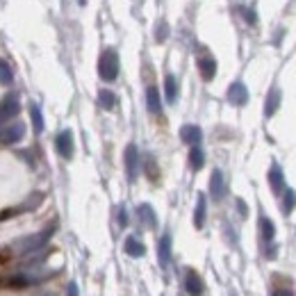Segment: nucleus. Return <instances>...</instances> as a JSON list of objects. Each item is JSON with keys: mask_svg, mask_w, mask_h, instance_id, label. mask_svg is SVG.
I'll return each mask as SVG.
<instances>
[{"mask_svg": "<svg viewBox=\"0 0 296 296\" xmlns=\"http://www.w3.org/2000/svg\"><path fill=\"white\" fill-rule=\"evenodd\" d=\"M55 232V226H50L48 230H41L32 237H25V239H19L16 242V251L19 253H32V251H39L41 246H46V242L50 239V235Z\"/></svg>", "mask_w": 296, "mask_h": 296, "instance_id": "1", "label": "nucleus"}, {"mask_svg": "<svg viewBox=\"0 0 296 296\" xmlns=\"http://www.w3.org/2000/svg\"><path fill=\"white\" fill-rule=\"evenodd\" d=\"M98 73L105 82H112L118 75V55L114 50H105L98 59Z\"/></svg>", "mask_w": 296, "mask_h": 296, "instance_id": "2", "label": "nucleus"}, {"mask_svg": "<svg viewBox=\"0 0 296 296\" xmlns=\"http://www.w3.org/2000/svg\"><path fill=\"white\" fill-rule=\"evenodd\" d=\"M125 171H128V180L130 183H134L137 180V173H139V151L134 143H128V148H125Z\"/></svg>", "mask_w": 296, "mask_h": 296, "instance_id": "3", "label": "nucleus"}, {"mask_svg": "<svg viewBox=\"0 0 296 296\" xmlns=\"http://www.w3.org/2000/svg\"><path fill=\"white\" fill-rule=\"evenodd\" d=\"M55 146H57V153L62 155L64 160H71L73 158V132L71 130H62V132L57 134V139H55Z\"/></svg>", "mask_w": 296, "mask_h": 296, "instance_id": "4", "label": "nucleus"}, {"mask_svg": "<svg viewBox=\"0 0 296 296\" xmlns=\"http://www.w3.org/2000/svg\"><path fill=\"white\" fill-rule=\"evenodd\" d=\"M23 134H25L23 123H12V125L0 130V143H16L23 139Z\"/></svg>", "mask_w": 296, "mask_h": 296, "instance_id": "5", "label": "nucleus"}, {"mask_svg": "<svg viewBox=\"0 0 296 296\" xmlns=\"http://www.w3.org/2000/svg\"><path fill=\"white\" fill-rule=\"evenodd\" d=\"M185 289L189 291V296H203V291H205V285H203L201 276L194 269H189L187 276H185Z\"/></svg>", "mask_w": 296, "mask_h": 296, "instance_id": "6", "label": "nucleus"}, {"mask_svg": "<svg viewBox=\"0 0 296 296\" xmlns=\"http://www.w3.org/2000/svg\"><path fill=\"white\" fill-rule=\"evenodd\" d=\"M228 100L232 105H246L248 103V89L242 82H232L228 89Z\"/></svg>", "mask_w": 296, "mask_h": 296, "instance_id": "7", "label": "nucleus"}, {"mask_svg": "<svg viewBox=\"0 0 296 296\" xmlns=\"http://www.w3.org/2000/svg\"><path fill=\"white\" fill-rule=\"evenodd\" d=\"M19 109H21L19 98H16V96H7V98L0 103V121H7V118L16 116Z\"/></svg>", "mask_w": 296, "mask_h": 296, "instance_id": "8", "label": "nucleus"}, {"mask_svg": "<svg viewBox=\"0 0 296 296\" xmlns=\"http://www.w3.org/2000/svg\"><path fill=\"white\" fill-rule=\"evenodd\" d=\"M180 139H183L185 143H189V146H198L203 139V132L198 125H183V128H180Z\"/></svg>", "mask_w": 296, "mask_h": 296, "instance_id": "9", "label": "nucleus"}, {"mask_svg": "<svg viewBox=\"0 0 296 296\" xmlns=\"http://www.w3.org/2000/svg\"><path fill=\"white\" fill-rule=\"evenodd\" d=\"M198 71H201L203 80H205V82H210V80L217 75V62H214L212 57H201V59H198Z\"/></svg>", "mask_w": 296, "mask_h": 296, "instance_id": "10", "label": "nucleus"}, {"mask_svg": "<svg viewBox=\"0 0 296 296\" xmlns=\"http://www.w3.org/2000/svg\"><path fill=\"white\" fill-rule=\"evenodd\" d=\"M223 192H226V187H223V173L217 169V171H212V178H210V194H212L214 201H219L223 196Z\"/></svg>", "mask_w": 296, "mask_h": 296, "instance_id": "11", "label": "nucleus"}, {"mask_svg": "<svg viewBox=\"0 0 296 296\" xmlns=\"http://www.w3.org/2000/svg\"><path fill=\"white\" fill-rule=\"evenodd\" d=\"M269 185H271V189L276 194H280L282 187H285V176H282V171H280L278 164H273V167L269 169Z\"/></svg>", "mask_w": 296, "mask_h": 296, "instance_id": "12", "label": "nucleus"}, {"mask_svg": "<svg viewBox=\"0 0 296 296\" xmlns=\"http://www.w3.org/2000/svg\"><path fill=\"white\" fill-rule=\"evenodd\" d=\"M137 214H139V219H141V221L146 223L148 228H155V226H158V217H155V210L148 205V203H143V205L137 207Z\"/></svg>", "mask_w": 296, "mask_h": 296, "instance_id": "13", "label": "nucleus"}, {"mask_svg": "<svg viewBox=\"0 0 296 296\" xmlns=\"http://www.w3.org/2000/svg\"><path fill=\"white\" fill-rule=\"evenodd\" d=\"M146 105H148V112L158 114L162 109V100H160V91L158 87H148L146 89Z\"/></svg>", "mask_w": 296, "mask_h": 296, "instance_id": "14", "label": "nucleus"}, {"mask_svg": "<svg viewBox=\"0 0 296 296\" xmlns=\"http://www.w3.org/2000/svg\"><path fill=\"white\" fill-rule=\"evenodd\" d=\"M278 105H280V91H278V89H271L269 96H266V103H264V116H273Z\"/></svg>", "mask_w": 296, "mask_h": 296, "instance_id": "15", "label": "nucleus"}, {"mask_svg": "<svg viewBox=\"0 0 296 296\" xmlns=\"http://www.w3.org/2000/svg\"><path fill=\"white\" fill-rule=\"evenodd\" d=\"M125 253L132 257H141V255H146V246L139 242L137 237H128L125 239Z\"/></svg>", "mask_w": 296, "mask_h": 296, "instance_id": "16", "label": "nucleus"}, {"mask_svg": "<svg viewBox=\"0 0 296 296\" xmlns=\"http://www.w3.org/2000/svg\"><path fill=\"white\" fill-rule=\"evenodd\" d=\"M169 260H171V237L164 235L162 239H160V264L167 266Z\"/></svg>", "mask_w": 296, "mask_h": 296, "instance_id": "17", "label": "nucleus"}, {"mask_svg": "<svg viewBox=\"0 0 296 296\" xmlns=\"http://www.w3.org/2000/svg\"><path fill=\"white\" fill-rule=\"evenodd\" d=\"M205 223V196L198 194V201H196V210H194V226L203 228Z\"/></svg>", "mask_w": 296, "mask_h": 296, "instance_id": "18", "label": "nucleus"}, {"mask_svg": "<svg viewBox=\"0 0 296 296\" xmlns=\"http://www.w3.org/2000/svg\"><path fill=\"white\" fill-rule=\"evenodd\" d=\"M189 164H192L194 171L203 169V164H205V153L198 146H192V151H189Z\"/></svg>", "mask_w": 296, "mask_h": 296, "instance_id": "19", "label": "nucleus"}, {"mask_svg": "<svg viewBox=\"0 0 296 296\" xmlns=\"http://www.w3.org/2000/svg\"><path fill=\"white\" fill-rule=\"evenodd\" d=\"M164 91H167L169 103H176V98H178V80L173 78V75H167V80H164Z\"/></svg>", "mask_w": 296, "mask_h": 296, "instance_id": "20", "label": "nucleus"}, {"mask_svg": "<svg viewBox=\"0 0 296 296\" xmlns=\"http://www.w3.org/2000/svg\"><path fill=\"white\" fill-rule=\"evenodd\" d=\"M260 230H262V237H264L266 242H271L273 235H276V226H273L271 219H266V217L260 219Z\"/></svg>", "mask_w": 296, "mask_h": 296, "instance_id": "21", "label": "nucleus"}, {"mask_svg": "<svg viewBox=\"0 0 296 296\" xmlns=\"http://www.w3.org/2000/svg\"><path fill=\"white\" fill-rule=\"evenodd\" d=\"M98 100H100V107H105V109H114V105H116V96L109 89H100Z\"/></svg>", "mask_w": 296, "mask_h": 296, "instance_id": "22", "label": "nucleus"}, {"mask_svg": "<svg viewBox=\"0 0 296 296\" xmlns=\"http://www.w3.org/2000/svg\"><path fill=\"white\" fill-rule=\"evenodd\" d=\"M30 116H32V125H35V132L44 130V116H41L39 105H30Z\"/></svg>", "mask_w": 296, "mask_h": 296, "instance_id": "23", "label": "nucleus"}, {"mask_svg": "<svg viewBox=\"0 0 296 296\" xmlns=\"http://www.w3.org/2000/svg\"><path fill=\"white\" fill-rule=\"evenodd\" d=\"M14 75H12V69L5 59H0V84H12Z\"/></svg>", "mask_w": 296, "mask_h": 296, "instance_id": "24", "label": "nucleus"}, {"mask_svg": "<svg viewBox=\"0 0 296 296\" xmlns=\"http://www.w3.org/2000/svg\"><path fill=\"white\" fill-rule=\"evenodd\" d=\"M282 207H285V212H291L296 207V192L294 189H287L285 192V203H282Z\"/></svg>", "mask_w": 296, "mask_h": 296, "instance_id": "25", "label": "nucleus"}, {"mask_svg": "<svg viewBox=\"0 0 296 296\" xmlns=\"http://www.w3.org/2000/svg\"><path fill=\"white\" fill-rule=\"evenodd\" d=\"M143 167H146V176L151 178V180H158V164H155L153 158H146Z\"/></svg>", "mask_w": 296, "mask_h": 296, "instance_id": "26", "label": "nucleus"}, {"mask_svg": "<svg viewBox=\"0 0 296 296\" xmlns=\"http://www.w3.org/2000/svg\"><path fill=\"white\" fill-rule=\"evenodd\" d=\"M167 37H169V25L162 21V23L158 25V32H155V39H158V41H164Z\"/></svg>", "mask_w": 296, "mask_h": 296, "instance_id": "27", "label": "nucleus"}, {"mask_svg": "<svg viewBox=\"0 0 296 296\" xmlns=\"http://www.w3.org/2000/svg\"><path fill=\"white\" fill-rule=\"evenodd\" d=\"M118 223H121V226H128V212H125V207L118 210Z\"/></svg>", "mask_w": 296, "mask_h": 296, "instance_id": "28", "label": "nucleus"}, {"mask_svg": "<svg viewBox=\"0 0 296 296\" xmlns=\"http://www.w3.org/2000/svg\"><path fill=\"white\" fill-rule=\"evenodd\" d=\"M242 14H244V19L248 21V23H255V12H248V10H242Z\"/></svg>", "mask_w": 296, "mask_h": 296, "instance_id": "29", "label": "nucleus"}, {"mask_svg": "<svg viewBox=\"0 0 296 296\" xmlns=\"http://www.w3.org/2000/svg\"><path fill=\"white\" fill-rule=\"evenodd\" d=\"M237 207H239V214H242V217H246V214H248V207L244 205L242 198H237Z\"/></svg>", "mask_w": 296, "mask_h": 296, "instance_id": "30", "label": "nucleus"}, {"mask_svg": "<svg viewBox=\"0 0 296 296\" xmlns=\"http://www.w3.org/2000/svg\"><path fill=\"white\" fill-rule=\"evenodd\" d=\"M271 296H296V294L291 289H276Z\"/></svg>", "mask_w": 296, "mask_h": 296, "instance_id": "31", "label": "nucleus"}, {"mask_svg": "<svg viewBox=\"0 0 296 296\" xmlns=\"http://www.w3.org/2000/svg\"><path fill=\"white\" fill-rule=\"evenodd\" d=\"M66 296H80L78 294V285H75V282H71V285H69V291H66Z\"/></svg>", "mask_w": 296, "mask_h": 296, "instance_id": "32", "label": "nucleus"}]
</instances>
